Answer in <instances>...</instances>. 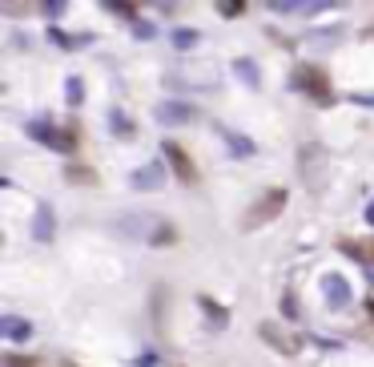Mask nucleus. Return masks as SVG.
<instances>
[{
    "mask_svg": "<svg viewBox=\"0 0 374 367\" xmlns=\"http://www.w3.org/2000/svg\"><path fill=\"white\" fill-rule=\"evenodd\" d=\"M49 37L57 40V45H61V49H76V45H81V40H85V37H69V33H61V28H52Z\"/></svg>",
    "mask_w": 374,
    "mask_h": 367,
    "instance_id": "a211bd4d",
    "label": "nucleus"
},
{
    "mask_svg": "<svg viewBox=\"0 0 374 367\" xmlns=\"http://www.w3.org/2000/svg\"><path fill=\"white\" fill-rule=\"evenodd\" d=\"M162 177H165L162 165H141L137 174H129V186H133V190H157Z\"/></svg>",
    "mask_w": 374,
    "mask_h": 367,
    "instance_id": "1a4fd4ad",
    "label": "nucleus"
},
{
    "mask_svg": "<svg viewBox=\"0 0 374 367\" xmlns=\"http://www.w3.org/2000/svg\"><path fill=\"white\" fill-rule=\"evenodd\" d=\"M217 13H222V16H242V13H246V4H242V0H222V4H217Z\"/></svg>",
    "mask_w": 374,
    "mask_h": 367,
    "instance_id": "6ab92c4d",
    "label": "nucleus"
},
{
    "mask_svg": "<svg viewBox=\"0 0 374 367\" xmlns=\"http://www.w3.org/2000/svg\"><path fill=\"white\" fill-rule=\"evenodd\" d=\"M4 367H37V363H33V359H21V355H8V359H4Z\"/></svg>",
    "mask_w": 374,
    "mask_h": 367,
    "instance_id": "5701e85b",
    "label": "nucleus"
},
{
    "mask_svg": "<svg viewBox=\"0 0 374 367\" xmlns=\"http://www.w3.org/2000/svg\"><path fill=\"white\" fill-rule=\"evenodd\" d=\"M290 85L302 89V93H310L314 102H330V81H326V73L314 69V65H302L298 73L290 77Z\"/></svg>",
    "mask_w": 374,
    "mask_h": 367,
    "instance_id": "7ed1b4c3",
    "label": "nucleus"
},
{
    "mask_svg": "<svg viewBox=\"0 0 374 367\" xmlns=\"http://www.w3.org/2000/svg\"><path fill=\"white\" fill-rule=\"evenodd\" d=\"M174 45H177V49H193V45H198V33H193V28H177Z\"/></svg>",
    "mask_w": 374,
    "mask_h": 367,
    "instance_id": "f3484780",
    "label": "nucleus"
},
{
    "mask_svg": "<svg viewBox=\"0 0 374 367\" xmlns=\"http://www.w3.org/2000/svg\"><path fill=\"white\" fill-rule=\"evenodd\" d=\"M234 73L242 77L246 85H258V81H262V77H258V65H254V61H246V57H242V61H234Z\"/></svg>",
    "mask_w": 374,
    "mask_h": 367,
    "instance_id": "f8f14e48",
    "label": "nucleus"
},
{
    "mask_svg": "<svg viewBox=\"0 0 374 367\" xmlns=\"http://www.w3.org/2000/svg\"><path fill=\"white\" fill-rule=\"evenodd\" d=\"M73 146H76V141H73V133H69V129H64V133L57 129V138H52V150H64V153H69Z\"/></svg>",
    "mask_w": 374,
    "mask_h": 367,
    "instance_id": "aec40b11",
    "label": "nucleus"
},
{
    "mask_svg": "<svg viewBox=\"0 0 374 367\" xmlns=\"http://www.w3.org/2000/svg\"><path fill=\"white\" fill-rule=\"evenodd\" d=\"M258 335H262V343H270V347L282 351V355H298V347H302L298 335H290V331L278 327V323H258Z\"/></svg>",
    "mask_w": 374,
    "mask_h": 367,
    "instance_id": "20e7f679",
    "label": "nucleus"
},
{
    "mask_svg": "<svg viewBox=\"0 0 374 367\" xmlns=\"http://www.w3.org/2000/svg\"><path fill=\"white\" fill-rule=\"evenodd\" d=\"M52 234H57V218H52V206L40 202L37 214H33V239L37 242H52Z\"/></svg>",
    "mask_w": 374,
    "mask_h": 367,
    "instance_id": "0eeeda50",
    "label": "nucleus"
},
{
    "mask_svg": "<svg viewBox=\"0 0 374 367\" xmlns=\"http://www.w3.org/2000/svg\"><path fill=\"white\" fill-rule=\"evenodd\" d=\"M113 129H117V133H133V121H125L121 114H113Z\"/></svg>",
    "mask_w": 374,
    "mask_h": 367,
    "instance_id": "412c9836",
    "label": "nucleus"
},
{
    "mask_svg": "<svg viewBox=\"0 0 374 367\" xmlns=\"http://www.w3.org/2000/svg\"><path fill=\"white\" fill-rule=\"evenodd\" d=\"M149 242H153V246H169V242H177V230L174 226H157L149 234Z\"/></svg>",
    "mask_w": 374,
    "mask_h": 367,
    "instance_id": "2eb2a0df",
    "label": "nucleus"
},
{
    "mask_svg": "<svg viewBox=\"0 0 374 367\" xmlns=\"http://www.w3.org/2000/svg\"><path fill=\"white\" fill-rule=\"evenodd\" d=\"M366 37H370V40H374V28H366Z\"/></svg>",
    "mask_w": 374,
    "mask_h": 367,
    "instance_id": "cd10ccee",
    "label": "nucleus"
},
{
    "mask_svg": "<svg viewBox=\"0 0 374 367\" xmlns=\"http://www.w3.org/2000/svg\"><path fill=\"white\" fill-rule=\"evenodd\" d=\"M45 13L57 16V13H64V4H61V0H49V4H45Z\"/></svg>",
    "mask_w": 374,
    "mask_h": 367,
    "instance_id": "393cba45",
    "label": "nucleus"
},
{
    "mask_svg": "<svg viewBox=\"0 0 374 367\" xmlns=\"http://www.w3.org/2000/svg\"><path fill=\"white\" fill-rule=\"evenodd\" d=\"M322 295L330 299V307H346L350 303V287L342 275H322Z\"/></svg>",
    "mask_w": 374,
    "mask_h": 367,
    "instance_id": "6e6552de",
    "label": "nucleus"
},
{
    "mask_svg": "<svg viewBox=\"0 0 374 367\" xmlns=\"http://www.w3.org/2000/svg\"><path fill=\"white\" fill-rule=\"evenodd\" d=\"M225 141H230V150H234L237 158H249V153H254V141H249L246 133H225Z\"/></svg>",
    "mask_w": 374,
    "mask_h": 367,
    "instance_id": "ddd939ff",
    "label": "nucleus"
},
{
    "mask_svg": "<svg viewBox=\"0 0 374 367\" xmlns=\"http://www.w3.org/2000/svg\"><path fill=\"white\" fill-rule=\"evenodd\" d=\"M69 97H73V102H81V81H76V77L69 81Z\"/></svg>",
    "mask_w": 374,
    "mask_h": 367,
    "instance_id": "a878e982",
    "label": "nucleus"
},
{
    "mask_svg": "<svg viewBox=\"0 0 374 367\" xmlns=\"http://www.w3.org/2000/svg\"><path fill=\"white\" fill-rule=\"evenodd\" d=\"M282 311H286L290 319H298V303H294V295H286V299H282Z\"/></svg>",
    "mask_w": 374,
    "mask_h": 367,
    "instance_id": "4be33fe9",
    "label": "nucleus"
},
{
    "mask_svg": "<svg viewBox=\"0 0 374 367\" xmlns=\"http://www.w3.org/2000/svg\"><path fill=\"white\" fill-rule=\"evenodd\" d=\"M157 121H162V126H186V121H193V105H186V102H162V105H157Z\"/></svg>",
    "mask_w": 374,
    "mask_h": 367,
    "instance_id": "423d86ee",
    "label": "nucleus"
},
{
    "mask_svg": "<svg viewBox=\"0 0 374 367\" xmlns=\"http://www.w3.org/2000/svg\"><path fill=\"white\" fill-rule=\"evenodd\" d=\"M198 303H201V311H205V315H210L213 323H217V327H225V311H222L217 303H213V299H198Z\"/></svg>",
    "mask_w": 374,
    "mask_h": 367,
    "instance_id": "dca6fc26",
    "label": "nucleus"
},
{
    "mask_svg": "<svg viewBox=\"0 0 374 367\" xmlns=\"http://www.w3.org/2000/svg\"><path fill=\"white\" fill-rule=\"evenodd\" d=\"M64 177H69V182H76V186H93V182H97V174H93V170H85V165L64 170Z\"/></svg>",
    "mask_w": 374,
    "mask_h": 367,
    "instance_id": "4468645a",
    "label": "nucleus"
},
{
    "mask_svg": "<svg viewBox=\"0 0 374 367\" xmlns=\"http://www.w3.org/2000/svg\"><path fill=\"white\" fill-rule=\"evenodd\" d=\"M298 170H302L306 190H322V182H326V150H322V146L302 141V146H298Z\"/></svg>",
    "mask_w": 374,
    "mask_h": 367,
    "instance_id": "f257e3e1",
    "label": "nucleus"
},
{
    "mask_svg": "<svg viewBox=\"0 0 374 367\" xmlns=\"http://www.w3.org/2000/svg\"><path fill=\"white\" fill-rule=\"evenodd\" d=\"M109 9H113V13H117V16H133V13H137L133 4H109Z\"/></svg>",
    "mask_w": 374,
    "mask_h": 367,
    "instance_id": "b1692460",
    "label": "nucleus"
},
{
    "mask_svg": "<svg viewBox=\"0 0 374 367\" xmlns=\"http://www.w3.org/2000/svg\"><path fill=\"white\" fill-rule=\"evenodd\" d=\"M366 222H370V226H374V206H370V210H366Z\"/></svg>",
    "mask_w": 374,
    "mask_h": 367,
    "instance_id": "bb28decb",
    "label": "nucleus"
},
{
    "mask_svg": "<svg viewBox=\"0 0 374 367\" xmlns=\"http://www.w3.org/2000/svg\"><path fill=\"white\" fill-rule=\"evenodd\" d=\"M165 158H169V170L177 174V182H186V186H189V182L198 177V165H193V158H189V153L177 146V141H165Z\"/></svg>",
    "mask_w": 374,
    "mask_h": 367,
    "instance_id": "39448f33",
    "label": "nucleus"
},
{
    "mask_svg": "<svg viewBox=\"0 0 374 367\" xmlns=\"http://www.w3.org/2000/svg\"><path fill=\"white\" fill-rule=\"evenodd\" d=\"M0 335H8V339H33V323H25V319H13V315H4L0 319Z\"/></svg>",
    "mask_w": 374,
    "mask_h": 367,
    "instance_id": "9d476101",
    "label": "nucleus"
},
{
    "mask_svg": "<svg viewBox=\"0 0 374 367\" xmlns=\"http://www.w3.org/2000/svg\"><path fill=\"white\" fill-rule=\"evenodd\" d=\"M282 206H286V190H266L258 202L246 210V218H242V226L246 230H258V226H266L270 218H278L282 214Z\"/></svg>",
    "mask_w": 374,
    "mask_h": 367,
    "instance_id": "f03ea898",
    "label": "nucleus"
},
{
    "mask_svg": "<svg viewBox=\"0 0 374 367\" xmlns=\"http://www.w3.org/2000/svg\"><path fill=\"white\" fill-rule=\"evenodd\" d=\"M342 251L346 254H354V258H366V263H374V239L370 242H342Z\"/></svg>",
    "mask_w": 374,
    "mask_h": 367,
    "instance_id": "9b49d317",
    "label": "nucleus"
}]
</instances>
